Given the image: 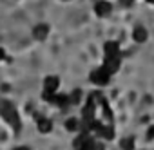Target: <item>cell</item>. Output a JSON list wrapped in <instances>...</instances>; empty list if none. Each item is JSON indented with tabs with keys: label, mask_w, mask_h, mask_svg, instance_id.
Returning <instances> with one entry per match:
<instances>
[{
	"label": "cell",
	"mask_w": 154,
	"mask_h": 150,
	"mask_svg": "<svg viewBox=\"0 0 154 150\" xmlns=\"http://www.w3.org/2000/svg\"><path fill=\"white\" fill-rule=\"evenodd\" d=\"M147 38H149L147 29H145L143 26H136L134 31H132V40H134L136 44H143V42H147Z\"/></svg>",
	"instance_id": "obj_10"
},
{
	"label": "cell",
	"mask_w": 154,
	"mask_h": 150,
	"mask_svg": "<svg viewBox=\"0 0 154 150\" xmlns=\"http://www.w3.org/2000/svg\"><path fill=\"white\" fill-rule=\"evenodd\" d=\"M111 74H116L122 67V56H112V58H103V63H102Z\"/></svg>",
	"instance_id": "obj_5"
},
{
	"label": "cell",
	"mask_w": 154,
	"mask_h": 150,
	"mask_svg": "<svg viewBox=\"0 0 154 150\" xmlns=\"http://www.w3.org/2000/svg\"><path fill=\"white\" fill-rule=\"evenodd\" d=\"M36 128L40 134H49L53 130V121L45 116H36Z\"/></svg>",
	"instance_id": "obj_7"
},
{
	"label": "cell",
	"mask_w": 154,
	"mask_h": 150,
	"mask_svg": "<svg viewBox=\"0 0 154 150\" xmlns=\"http://www.w3.org/2000/svg\"><path fill=\"white\" fill-rule=\"evenodd\" d=\"M0 118H2L6 123H9L17 134L20 132V128H22V125H20V114H18V110L15 109L13 103H9L6 100L0 101Z\"/></svg>",
	"instance_id": "obj_1"
},
{
	"label": "cell",
	"mask_w": 154,
	"mask_h": 150,
	"mask_svg": "<svg viewBox=\"0 0 154 150\" xmlns=\"http://www.w3.org/2000/svg\"><path fill=\"white\" fill-rule=\"evenodd\" d=\"M58 87H60V78L58 76H45L44 78V91L58 92Z\"/></svg>",
	"instance_id": "obj_8"
},
{
	"label": "cell",
	"mask_w": 154,
	"mask_h": 150,
	"mask_svg": "<svg viewBox=\"0 0 154 150\" xmlns=\"http://www.w3.org/2000/svg\"><path fill=\"white\" fill-rule=\"evenodd\" d=\"M69 98H71V105H80L82 103V91L80 89H74L69 94Z\"/></svg>",
	"instance_id": "obj_13"
},
{
	"label": "cell",
	"mask_w": 154,
	"mask_h": 150,
	"mask_svg": "<svg viewBox=\"0 0 154 150\" xmlns=\"http://www.w3.org/2000/svg\"><path fill=\"white\" fill-rule=\"evenodd\" d=\"M120 148H122V150H134V148H136V143H134L132 137H123V139L120 141Z\"/></svg>",
	"instance_id": "obj_12"
},
{
	"label": "cell",
	"mask_w": 154,
	"mask_h": 150,
	"mask_svg": "<svg viewBox=\"0 0 154 150\" xmlns=\"http://www.w3.org/2000/svg\"><path fill=\"white\" fill-rule=\"evenodd\" d=\"M53 105L58 107V109H67V107L71 105V98H69V94L56 92V94H54V100H53Z\"/></svg>",
	"instance_id": "obj_9"
},
{
	"label": "cell",
	"mask_w": 154,
	"mask_h": 150,
	"mask_svg": "<svg viewBox=\"0 0 154 150\" xmlns=\"http://www.w3.org/2000/svg\"><path fill=\"white\" fill-rule=\"evenodd\" d=\"M8 58V54H6V49L4 47H0V62H4Z\"/></svg>",
	"instance_id": "obj_15"
},
{
	"label": "cell",
	"mask_w": 154,
	"mask_h": 150,
	"mask_svg": "<svg viewBox=\"0 0 154 150\" xmlns=\"http://www.w3.org/2000/svg\"><path fill=\"white\" fill-rule=\"evenodd\" d=\"M65 130H69V132H80L82 130V119H78V118H69L65 121Z\"/></svg>",
	"instance_id": "obj_11"
},
{
	"label": "cell",
	"mask_w": 154,
	"mask_h": 150,
	"mask_svg": "<svg viewBox=\"0 0 154 150\" xmlns=\"http://www.w3.org/2000/svg\"><path fill=\"white\" fill-rule=\"evenodd\" d=\"M111 76L112 74L103 67V65H100V67H96L94 70H91V74H89V80L94 83V85H98V87H103V85H107L109 82H111Z\"/></svg>",
	"instance_id": "obj_2"
},
{
	"label": "cell",
	"mask_w": 154,
	"mask_h": 150,
	"mask_svg": "<svg viewBox=\"0 0 154 150\" xmlns=\"http://www.w3.org/2000/svg\"><path fill=\"white\" fill-rule=\"evenodd\" d=\"M112 56H122V51H120V44L118 42L109 40L103 45V58H112Z\"/></svg>",
	"instance_id": "obj_4"
},
{
	"label": "cell",
	"mask_w": 154,
	"mask_h": 150,
	"mask_svg": "<svg viewBox=\"0 0 154 150\" xmlns=\"http://www.w3.org/2000/svg\"><path fill=\"white\" fill-rule=\"evenodd\" d=\"M145 137H147V141H152V139H154V125H150V127H149V130H147V136H145Z\"/></svg>",
	"instance_id": "obj_14"
},
{
	"label": "cell",
	"mask_w": 154,
	"mask_h": 150,
	"mask_svg": "<svg viewBox=\"0 0 154 150\" xmlns=\"http://www.w3.org/2000/svg\"><path fill=\"white\" fill-rule=\"evenodd\" d=\"M112 13V4L109 2V0H98V2L94 4V15L100 16V18H107L111 16Z\"/></svg>",
	"instance_id": "obj_3"
},
{
	"label": "cell",
	"mask_w": 154,
	"mask_h": 150,
	"mask_svg": "<svg viewBox=\"0 0 154 150\" xmlns=\"http://www.w3.org/2000/svg\"><path fill=\"white\" fill-rule=\"evenodd\" d=\"M11 150H31V148L26 146V145H18V146H15V148H11Z\"/></svg>",
	"instance_id": "obj_16"
},
{
	"label": "cell",
	"mask_w": 154,
	"mask_h": 150,
	"mask_svg": "<svg viewBox=\"0 0 154 150\" xmlns=\"http://www.w3.org/2000/svg\"><path fill=\"white\" fill-rule=\"evenodd\" d=\"M49 31H51V29H49V26H47V24H44V22H42V24H36V26H35V29H33V38H35V40L44 42V40L49 36Z\"/></svg>",
	"instance_id": "obj_6"
},
{
	"label": "cell",
	"mask_w": 154,
	"mask_h": 150,
	"mask_svg": "<svg viewBox=\"0 0 154 150\" xmlns=\"http://www.w3.org/2000/svg\"><path fill=\"white\" fill-rule=\"evenodd\" d=\"M145 2H147L149 6H154V0H145Z\"/></svg>",
	"instance_id": "obj_17"
}]
</instances>
